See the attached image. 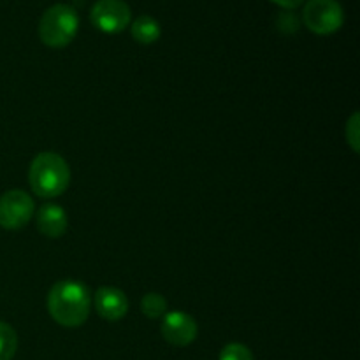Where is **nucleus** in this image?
<instances>
[{
  "instance_id": "1",
  "label": "nucleus",
  "mask_w": 360,
  "mask_h": 360,
  "mask_svg": "<svg viewBox=\"0 0 360 360\" xmlns=\"http://www.w3.org/2000/svg\"><path fill=\"white\" fill-rule=\"evenodd\" d=\"M48 313L58 326L74 329L83 326L91 311V292L81 281L60 280L46 299Z\"/></svg>"
},
{
  "instance_id": "2",
  "label": "nucleus",
  "mask_w": 360,
  "mask_h": 360,
  "mask_svg": "<svg viewBox=\"0 0 360 360\" xmlns=\"http://www.w3.org/2000/svg\"><path fill=\"white\" fill-rule=\"evenodd\" d=\"M32 192L41 199L60 197L70 183V169L65 158L53 151H42L32 160L28 169Z\"/></svg>"
},
{
  "instance_id": "3",
  "label": "nucleus",
  "mask_w": 360,
  "mask_h": 360,
  "mask_svg": "<svg viewBox=\"0 0 360 360\" xmlns=\"http://www.w3.org/2000/svg\"><path fill=\"white\" fill-rule=\"evenodd\" d=\"M79 30V16L69 4H55L48 7L39 21V37L49 48H65Z\"/></svg>"
},
{
  "instance_id": "4",
  "label": "nucleus",
  "mask_w": 360,
  "mask_h": 360,
  "mask_svg": "<svg viewBox=\"0 0 360 360\" xmlns=\"http://www.w3.org/2000/svg\"><path fill=\"white\" fill-rule=\"evenodd\" d=\"M302 21L316 35H330L345 23V11L338 0H308L302 11Z\"/></svg>"
},
{
  "instance_id": "5",
  "label": "nucleus",
  "mask_w": 360,
  "mask_h": 360,
  "mask_svg": "<svg viewBox=\"0 0 360 360\" xmlns=\"http://www.w3.org/2000/svg\"><path fill=\"white\" fill-rule=\"evenodd\" d=\"M35 214V202L23 190H9L0 195V227L20 231Z\"/></svg>"
},
{
  "instance_id": "6",
  "label": "nucleus",
  "mask_w": 360,
  "mask_h": 360,
  "mask_svg": "<svg viewBox=\"0 0 360 360\" xmlns=\"http://www.w3.org/2000/svg\"><path fill=\"white\" fill-rule=\"evenodd\" d=\"M90 20L104 34H120L132 21V11L125 0H97L91 6Z\"/></svg>"
},
{
  "instance_id": "7",
  "label": "nucleus",
  "mask_w": 360,
  "mask_h": 360,
  "mask_svg": "<svg viewBox=\"0 0 360 360\" xmlns=\"http://www.w3.org/2000/svg\"><path fill=\"white\" fill-rule=\"evenodd\" d=\"M160 333L169 345L178 348H185L195 341L199 327L195 319L185 311H171L164 315Z\"/></svg>"
},
{
  "instance_id": "8",
  "label": "nucleus",
  "mask_w": 360,
  "mask_h": 360,
  "mask_svg": "<svg viewBox=\"0 0 360 360\" xmlns=\"http://www.w3.org/2000/svg\"><path fill=\"white\" fill-rule=\"evenodd\" d=\"M91 302L98 316L108 322H118L129 313V299L116 287H101L91 295Z\"/></svg>"
},
{
  "instance_id": "9",
  "label": "nucleus",
  "mask_w": 360,
  "mask_h": 360,
  "mask_svg": "<svg viewBox=\"0 0 360 360\" xmlns=\"http://www.w3.org/2000/svg\"><path fill=\"white\" fill-rule=\"evenodd\" d=\"M67 224H69V218H67L65 210L58 204H44L39 207L35 214V225L39 232L49 239L62 238L67 231Z\"/></svg>"
},
{
  "instance_id": "10",
  "label": "nucleus",
  "mask_w": 360,
  "mask_h": 360,
  "mask_svg": "<svg viewBox=\"0 0 360 360\" xmlns=\"http://www.w3.org/2000/svg\"><path fill=\"white\" fill-rule=\"evenodd\" d=\"M130 32H132V37L136 39L139 44H153L160 39L162 28L160 23L155 20L153 16H148V14H141L134 20L132 27H130Z\"/></svg>"
},
{
  "instance_id": "11",
  "label": "nucleus",
  "mask_w": 360,
  "mask_h": 360,
  "mask_svg": "<svg viewBox=\"0 0 360 360\" xmlns=\"http://www.w3.org/2000/svg\"><path fill=\"white\" fill-rule=\"evenodd\" d=\"M18 350V334L9 323L0 320V360H13Z\"/></svg>"
},
{
  "instance_id": "12",
  "label": "nucleus",
  "mask_w": 360,
  "mask_h": 360,
  "mask_svg": "<svg viewBox=\"0 0 360 360\" xmlns=\"http://www.w3.org/2000/svg\"><path fill=\"white\" fill-rule=\"evenodd\" d=\"M141 311L151 320L162 319L167 311V301H165L164 295L157 294V292H150L141 301Z\"/></svg>"
},
{
  "instance_id": "13",
  "label": "nucleus",
  "mask_w": 360,
  "mask_h": 360,
  "mask_svg": "<svg viewBox=\"0 0 360 360\" xmlns=\"http://www.w3.org/2000/svg\"><path fill=\"white\" fill-rule=\"evenodd\" d=\"M218 360H253V354L243 343H229L220 352Z\"/></svg>"
},
{
  "instance_id": "14",
  "label": "nucleus",
  "mask_w": 360,
  "mask_h": 360,
  "mask_svg": "<svg viewBox=\"0 0 360 360\" xmlns=\"http://www.w3.org/2000/svg\"><path fill=\"white\" fill-rule=\"evenodd\" d=\"M347 143L350 144V148L354 150V153H359L360 150V118L359 112H354L350 116V120L347 122Z\"/></svg>"
},
{
  "instance_id": "15",
  "label": "nucleus",
  "mask_w": 360,
  "mask_h": 360,
  "mask_svg": "<svg viewBox=\"0 0 360 360\" xmlns=\"http://www.w3.org/2000/svg\"><path fill=\"white\" fill-rule=\"evenodd\" d=\"M271 2L276 4V6H280V7H283V9H295V7L302 6L306 0H271Z\"/></svg>"
}]
</instances>
